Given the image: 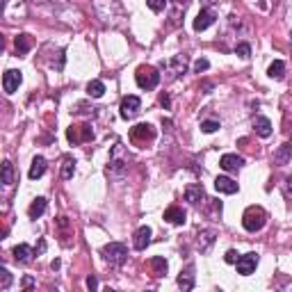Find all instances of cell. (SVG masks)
Wrapping results in <instances>:
<instances>
[{"instance_id":"6da1fadb","label":"cell","mask_w":292,"mask_h":292,"mask_svg":"<svg viewBox=\"0 0 292 292\" xmlns=\"http://www.w3.org/2000/svg\"><path fill=\"white\" fill-rule=\"evenodd\" d=\"M265 221H267V212H265L260 206H251V208L245 210V215H242V226L249 233L260 231V228L265 226Z\"/></svg>"},{"instance_id":"7a4b0ae2","label":"cell","mask_w":292,"mask_h":292,"mask_svg":"<svg viewBox=\"0 0 292 292\" xmlns=\"http://www.w3.org/2000/svg\"><path fill=\"white\" fill-rule=\"evenodd\" d=\"M103 258H105V262L114 265V267H121L128 260V249L121 242H110V245L103 247Z\"/></svg>"},{"instance_id":"3957f363","label":"cell","mask_w":292,"mask_h":292,"mask_svg":"<svg viewBox=\"0 0 292 292\" xmlns=\"http://www.w3.org/2000/svg\"><path fill=\"white\" fill-rule=\"evenodd\" d=\"M135 80H137V84L142 87V89H155L158 87V83H160V73H158V69H153V66L149 64H142L137 69V73H135Z\"/></svg>"},{"instance_id":"277c9868","label":"cell","mask_w":292,"mask_h":292,"mask_svg":"<svg viewBox=\"0 0 292 292\" xmlns=\"http://www.w3.org/2000/svg\"><path fill=\"white\" fill-rule=\"evenodd\" d=\"M125 167H128V153H125L124 144H114L112 153H110V171L121 176L125 171Z\"/></svg>"},{"instance_id":"5b68a950","label":"cell","mask_w":292,"mask_h":292,"mask_svg":"<svg viewBox=\"0 0 292 292\" xmlns=\"http://www.w3.org/2000/svg\"><path fill=\"white\" fill-rule=\"evenodd\" d=\"M66 137H69V142H71V144L89 142V139H94V130H91L87 124H83V125H71V128L66 130Z\"/></svg>"},{"instance_id":"8992f818","label":"cell","mask_w":292,"mask_h":292,"mask_svg":"<svg viewBox=\"0 0 292 292\" xmlns=\"http://www.w3.org/2000/svg\"><path fill=\"white\" fill-rule=\"evenodd\" d=\"M139 110H142V101H139L137 96H125L124 101H121V119L137 117Z\"/></svg>"},{"instance_id":"52a82bcc","label":"cell","mask_w":292,"mask_h":292,"mask_svg":"<svg viewBox=\"0 0 292 292\" xmlns=\"http://www.w3.org/2000/svg\"><path fill=\"white\" fill-rule=\"evenodd\" d=\"M130 137H132V142L146 144V142H151V139L155 137V128L151 124H137L130 130Z\"/></svg>"},{"instance_id":"ba28073f","label":"cell","mask_w":292,"mask_h":292,"mask_svg":"<svg viewBox=\"0 0 292 292\" xmlns=\"http://www.w3.org/2000/svg\"><path fill=\"white\" fill-rule=\"evenodd\" d=\"M165 69L169 71V78H178L180 73H185L187 71V55H176V57H171V60H167L165 62Z\"/></svg>"},{"instance_id":"9c48e42d","label":"cell","mask_w":292,"mask_h":292,"mask_svg":"<svg viewBox=\"0 0 292 292\" xmlns=\"http://www.w3.org/2000/svg\"><path fill=\"white\" fill-rule=\"evenodd\" d=\"M256 265H258V253H245V256H240L238 262H235L238 274H242V276L253 274V272H256Z\"/></svg>"},{"instance_id":"30bf717a","label":"cell","mask_w":292,"mask_h":292,"mask_svg":"<svg viewBox=\"0 0 292 292\" xmlns=\"http://www.w3.org/2000/svg\"><path fill=\"white\" fill-rule=\"evenodd\" d=\"M21 83H23V76H21V71H16V69H9V71H5V76H2V89H5L7 94H14Z\"/></svg>"},{"instance_id":"8fae6325","label":"cell","mask_w":292,"mask_h":292,"mask_svg":"<svg viewBox=\"0 0 292 292\" xmlns=\"http://www.w3.org/2000/svg\"><path fill=\"white\" fill-rule=\"evenodd\" d=\"M185 201H190L192 206H199V203L206 201V190H203V185L199 183H192L185 187Z\"/></svg>"},{"instance_id":"7c38bea8","label":"cell","mask_w":292,"mask_h":292,"mask_svg":"<svg viewBox=\"0 0 292 292\" xmlns=\"http://www.w3.org/2000/svg\"><path fill=\"white\" fill-rule=\"evenodd\" d=\"M215 18H217V14L212 12V9H201L199 16L194 18V30L201 32V30H206V28H210V25L215 23Z\"/></svg>"},{"instance_id":"4fadbf2b","label":"cell","mask_w":292,"mask_h":292,"mask_svg":"<svg viewBox=\"0 0 292 292\" xmlns=\"http://www.w3.org/2000/svg\"><path fill=\"white\" fill-rule=\"evenodd\" d=\"M215 240H217V233L212 231V228H206V231L199 233L197 245H199V249H201V253H208V251L212 249V245H215Z\"/></svg>"},{"instance_id":"5bb4252c","label":"cell","mask_w":292,"mask_h":292,"mask_svg":"<svg viewBox=\"0 0 292 292\" xmlns=\"http://www.w3.org/2000/svg\"><path fill=\"white\" fill-rule=\"evenodd\" d=\"M132 245H135V249L137 251H144L146 247L151 245V228L149 226H139L137 231H135V235H132Z\"/></svg>"},{"instance_id":"9a60e30c","label":"cell","mask_w":292,"mask_h":292,"mask_svg":"<svg viewBox=\"0 0 292 292\" xmlns=\"http://www.w3.org/2000/svg\"><path fill=\"white\" fill-rule=\"evenodd\" d=\"M219 165H221V169H226V171H238V169L245 165V160L235 153H226V155H221Z\"/></svg>"},{"instance_id":"2e32d148","label":"cell","mask_w":292,"mask_h":292,"mask_svg":"<svg viewBox=\"0 0 292 292\" xmlns=\"http://www.w3.org/2000/svg\"><path fill=\"white\" fill-rule=\"evenodd\" d=\"M215 190L221 192V194H235L240 187L233 178H228V176H219V178L215 180Z\"/></svg>"},{"instance_id":"e0dca14e","label":"cell","mask_w":292,"mask_h":292,"mask_svg":"<svg viewBox=\"0 0 292 292\" xmlns=\"http://www.w3.org/2000/svg\"><path fill=\"white\" fill-rule=\"evenodd\" d=\"M165 219L169 224H176V226H183L185 224V210L178 208V206H171V208L165 210Z\"/></svg>"},{"instance_id":"ac0fdd59","label":"cell","mask_w":292,"mask_h":292,"mask_svg":"<svg viewBox=\"0 0 292 292\" xmlns=\"http://www.w3.org/2000/svg\"><path fill=\"white\" fill-rule=\"evenodd\" d=\"M46 206H48V201L43 197H37L35 201L30 203V208H28V215H30V219H39V217L46 212Z\"/></svg>"},{"instance_id":"d6986e66","label":"cell","mask_w":292,"mask_h":292,"mask_svg":"<svg viewBox=\"0 0 292 292\" xmlns=\"http://www.w3.org/2000/svg\"><path fill=\"white\" fill-rule=\"evenodd\" d=\"M292 160V144H281L274 151V162L276 165H288Z\"/></svg>"},{"instance_id":"ffe728a7","label":"cell","mask_w":292,"mask_h":292,"mask_svg":"<svg viewBox=\"0 0 292 292\" xmlns=\"http://www.w3.org/2000/svg\"><path fill=\"white\" fill-rule=\"evenodd\" d=\"M253 128H256V132L260 137H269V135H272V121H269L267 117H256Z\"/></svg>"},{"instance_id":"44dd1931","label":"cell","mask_w":292,"mask_h":292,"mask_svg":"<svg viewBox=\"0 0 292 292\" xmlns=\"http://www.w3.org/2000/svg\"><path fill=\"white\" fill-rule=\"evenodd\" d=\"M43 171H46V160H43L42 155H37L35 160H32V167H30V173H28V176H30L32 180H37L43 176Z\"/></svg>"},{"instance_id":"7402d4cb","label":"cell","mask_w":292,"mask_h":292,"mask_svg":"<svg viewBox=\"0 0 292 292\" xmlns=\"http://www.w3.org/2000/svg\"><path fill=\"white\" fill-rule=\"evenodd\" d=\"M14 260L16 262H30L32 260V249L28 245H18V247H14Z\"/></svg>"},{"instance_id":"603a6c76","label":"cell","mask_w":292,"mask_h":292,"mask_svg":"<svg viewBox=\"0 0 292 292\" xmlns=\"http://www.w3.org/2000/svg\"><path fill=\"white\" fill-rule=\"evenodd\" d=\"M14 46H16V53H18V55H25V53H28V50L32 48L30 35H18V37H16V42H14Z\"/></svg>"},{"instance_id":"cb8c5ba5","label":"cell","mask_w":292,"mask_h":292,"mask_svg":"<svg viewBox=\"0 0 292 292\" xmlns=\"http://www.w3.org/2000/svg\"><path fill=\"white\" fill-rule=\"evenodd\" d=\"M267 76L274 78V80H281V78L286 76V64H283L281 60L272 62V64H269V69H267Z\"/></svg>"},{"instance_id":"d4e9b609","label":"cell","mask_w":292,"mask_h":292,"mask_svg":"<svg viewBox=\"0 0 292 292\" xmlns=\"http://www.w3.org/2000/svg\"><path fill=\"white\" fill-rule=\"evenodd\" d=\"M87 94H89L91 98H101V96L105 94V84H103L101 80H91V83L87 84Z\"/></svg>"},{"instance_id":"484cf974","label":"cell","mask_w":292,"mask_h":292,"mask_svg":"<svg viewBox=\"0 0 292 292\" xmlns=\"http://www.w3.org/2000/svg\"><path fill=\"white\" fill-rule=\"evenodd\" d=\"M178 288H183V290H192V288H194V274H192V269H187V272H180Z\"/></svg>"},{"instance_id":"4316f807","label":"cell","mask_w":292,"mask_h":292,"mask_svg":"<svg viewBox=\"0 0 292 292\" xmlns=\"http://www.w3.org/2000/svg\"><path fill=\"white\" fill-rule=\"evenodd\" d=\"M151 267H153V274L155 276H162V274H167V260L160 256H155L153 260H151Z\"/></svg>"},{"instance_id":"83f0119b","label":"cell","mask_w":292,"mask_h":292,"mask_svg":"<svg viewBox=\"0 0 292 292\" xmlns=\"http://www.w3.org/2000/svg\"><path fill=\"white\" fill-rule=\"evenodd\" d=\"M73 173H76V162H73L71 158H66V160L62 162V178L69 180V178H73Z\"/></svg>"},{"instance_id":"f1b7e54d","label":"cell","mask_w":292,"mask_h":292,"mask_svg":"<svg viewBox=\"0 0 292 292\" xmlns=\"http://www.w3.org/2000/svg\"><path fill=\"white\" fill-rule=\"evenodd\" d=\"M2 183H5V185H12L14 183V167H12V162H9V160L2 162Z\"/></svg>"},{"instance_id":"f546056e","label":"cell","mask_w":292,"mask_h":292,"mask_svg":"<svg viewBox=\"0 0 292 292\" xmlns=\"http://www.w3.org/2000/svg\"><path fill=\"white\" fill-rule=\"evenodd\" d=\"M9 286H12V274L2 267V269H0V290H7Z\"/></svg>"},{"instance_id":"4dcf8cb0","label":"cell","mask_w":292,"mask_h":292,"mask_svg":"<svg viewBox=\"0 0 292 292\" xmlns=\"http://www.w3.org/2000/svg\"><path fill=\"white\" fill-rule=\"evenodd\" d=\"M201 130L203 132H215V130H219V121H203L201 124Z\"/></svg>"},{"instance_id":"1f68e13d","label":"cell","mask_w":292,"mask_h":292,"mask_svg":"<svg viewBox=\"0 0 292 292\" xmlns=\"http://www.w3.org/2000/svg\"><path fill=\"white\" fill-rule=\"evenodd\" d=\"M146 5L153 9V12H162L167 7V0H146Z\"/></svg>"},{"instance_id":"d6a6232c","label":"cell","mask_w":292,"mask_h":292,"mask_svg":"<svg viewBox=\"0 0 292 292\" xmlns=\"http://www.w3.org/2000/svg\"><path fill=\"white\" fill-rule=\"evenodd\" d=\"M281 187H283V194H286L288 201H292V178H283Z\"/></svg>"},{"instance_id":"836d02e7","label":"cell","mask_w":292,"mask_h":292,"mask_svg":"<svg viewBox=\"0 0 292 292\" xmlns=\"http://www.w3.org/2000/svg\"><path fill=\"white\" fill-rule=\"evenodd\" d=\"M235 53L242 57V60H247L251 55V48H249V43H238V48H235Z\"/></svg>"},{"instance_id":"e575fe53","label":"cell","mask_w":292,"mask_h":292,"mask_svg":"<svg viewBox=\"0 0 292 292\" xmlns=\"http://www.w3.org/2000/svg\"><path fill=\"white\" fill-rule=\"evenodd\" d=\"M208 66H210V62L206 60V57H201V60L194 62V71H197V73H203V71H208Z\"/></svg>"},{"instance_id":"d590c367","label":"cell","mask_w":292,"mask_h":292,"mask_svg":"<svg viewBox=\"0 0 292 292\" xmlns=\"http://www.w3.org/2000/svg\"><path fill=\"white\" fill-rule=\"evenodd\" d=\"M238 253H235V251H226V256H224V260L226 262H238Z\"/></svg>"},{"instance_id":"8d00e7d4","label":"cell","mask_w":292,"mask_h":292,"mask_svg":"<svg viewBox=\"0 0 292 292\" xmlns=\"http://www.w3.org/2000/svg\"><path fill=\"white\" fill-rule=\"evenodd\" d=\"M87 288H89V290H96V288H98V281H96L94 276H89V279H87Z\"/></svg>"},{"instance_id":"74e56055","label":"cell","mask_w":292,"mask_h":292,"mask_svg":"<svg viewBox=\"0 0 292 292\" xmlns=\"http://www.w3.org/2000/svg\"><path fill=\"white\" fill-rule=\"evenodd\" d=\"M160 103H162V108H169V105H171V101H169V96H167V94H162V96H160Z\"/></svg>"},{"instance_id":"f35d334b","label":"cell","mask_w":292,"mask_h":292,"mask_svg":"<svg viewBox=\"0 0 292 292\" xmlns=\"http://www.w3.org/2000/svg\"><path fill=\"white\" fill-rule=\"evenodd\" d=\"M23 286H25V288H32V286H35V281H32L30 276H25V279H23Z\"/></svg>"}]
</instances>
